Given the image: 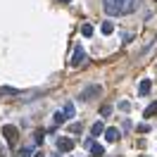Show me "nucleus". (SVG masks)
Segmentation results:
<instances>
[{"mask_svg":"<svg viewBox=\"0 0 157 157\" xmlns=\"http://www.w3.org/2000/svg\"><path fill=\"white\" fill-rule=\"evenodd\" d=\"M140 0H102V7L109 17H124L138 10Z\"/></svg>","mask_w":157,"mask_h":157,"instance_id":"nucleus-1","label":"nucleus"},{"mask_svg":"<svg viewBox=\"0 0 157 157\" xmlns=\"http://www.w3.org/2000/svg\"><path fill=\"white\" fill-rule=\"evenodd\" d=\"M100 93H102V86L93 83V86H88L86 90H81V93H78V100H81V102H88L93 95H100Z\"/></svg>","mask_w":157,"mask_h":157,"instance_id":"nucleus-2","label":"nucleus"},{"mask_svg":"<svg viewBox=\"0 0 157 157\" xmlns=\"http://www.w3.org/2000/svg\"><path fill=\"white\" fill-rule=\"evenodd\" d=\"M2 136H5V140H7L10 145H17L19 131H17V126H12V124H5V126H2Z\"/></svg>","mask_w":157,"mask_h":157,"instance_id":"nucleus-3","label":"nucleus"},{"mask_svg":"<svg viewBox=\"0 0 157 157\" xmlns=\"http://www.w3.org/2000/svg\"><path fill=\"white\" fill-rule=\"evenodd\" d=\"M74 147V140L71 138H57V150L59 152H69Z\"/></svg>","mask_w":157,"mask_h":157,"instance_id":"nucleus-4","label":"nucleus"},{"mask_svg":"<svg viewBox=\"0 0 157 157\" xmlns=\"http://www.w3.org/2000/svg\"><path fill=\"white\" fill-rule=\"evenodd\" d=\"M83 59H86L83 48H76V50H74V57H71V64H74V67H78V64H83Z\"/></svg>","mask_w":157,"mask_h":157,"instance_id":"nucleus-5","label":"nucleus"},{"mask_svg":"<svg viewBox=\"0 0 157 157\" xmlns=\"http://www.w3.org/2000/svg\"><path fill=\"white\" fill-rule=\"evenodd\" d=\"M105 138H107L109 143H117L119 138H121V133H119V128H114V126H109L107 131H105Z\"/></svg>","mask_w":157,"mask_h":157,"instance_id":"nucleus-6","label":"nucleus"},{"mask_svg":"<svg viewBox=\"0 0 157 157\" xmlns=\"http://www.w3.org/2000/svg\"><path fill=\"white\" fill-rule=\"evenodd\" d=\"M150 88H152V81H150V78H143V81H140V86H138V95H147Z\"/></svg>","mask_w":157,"mask_h":157,"instance_id":"nucleus-7","label":"nucleus"},{"mask_svg":"<svg viewBox=\"0 0 157 157\" xmlns=\"http://www.w3.org/2000/svg\"><path fill=\"white\" fill-rule=\"evenodd\" d=\"M90 155L93 157H102L105 155V147L100 145V143H90Z\"/></svg>","mask_w":157,"mask_h":157,"instance_id":"nucleus-8","label":"nucleus"},{"mask_svg":"<svg viewBox=\"0 0 157 157\" xmlns=\"http://www.w3.org/2000/svg\"><path fill=\"white\" fill-rule=\"evenodd\" d=\"M0 95H19V90L10 88V86H0Z\"/></svg>","mask_w":157,"mask_h":157,"instance_id":"nucleus-9","label":"nucleus"},{"mask_svg":"<svg viewBox=\"0 0 157 157\" xmlns=\"http://www.w3.org/2000/svg\"><path fill=\"white\" fill-rule=\"evenodd\" d=\"M105 131H107V128L102 126L100 121H95V124H93V128H90V133H93V136H100V133H105Z\"/></svg>","mask_w":157,"mask_h":157,"instance_id":"nucleus-10","label":"nucleus"},{"mask_svg":"<svg viewBox=\"0 0 157 157\" xmlns=\"http://www.w3.org/2000/svg\"><path fill=\"white\" fill-rule=\"evenodd\" d=\"M100 31H102L105 36H109V33L114 31V24H112V21H102V26H100Z\"/></svg>","mask_w":157,"mask_h":157,"instance_id":"nucleus-11","label":"nucleus"},{"mask_svg":"<svg viewBox=\"0 0 157 157\" xmlns=\"http://www.w3.org/2000/svg\"><path fill=\"white\" fill-rule=\"evenodd\" d=\"M81 36H86V38L93 36V24H83V26H81Z\"/></svg>","mask_w":157,"mask_h":157,"instance_id":"nucleus-12","label":"nucleus"},{"mask_svg":"<svg viewBox=\"0 0 157 157\" xmlns=\"http://www.w3.org/2000/svg\"><path fill=\"white\" fill-rule=\"evenodd\" d=\"M62 112H64V117H67V119H69V117H74V105H71V102H67Z\"/></svg>","mask_w":157,"mask_h":157,"instance_id":"nucleus-13","label":"nucleus"},{"mask_svg":"<svg viewBox=\"0 0 157 157\" xmlns=\"http://www.w3.org/2000/svg\"><path fill=\"white\" fill-rule=\"evenodd\" d=\"M67 117H64V112H55V124H64Z\"/></svg>","mask_w":157,"mask_h":157,"instance_id":"nucleus-14","label":"nucleus"},{"mask_svg":"<svg viewBox=\"0 0 157 157\" xmlns=\"http://www.w3.org/2000/svg\"><path fill=\"white\" fill-rule=\"evenodd\" d=\"M155 112H157V102H152V105H150V107L145 109V117H152Z\"/></svg>","mask_w":157,"mask_h":157,"instance_id":"nucleus-15","label":"nucleus"},{"mask_svg":"<svg viewBox=\"0 0 157 157\" xmlns=\"http://www.w3.org/2000/svg\"><path fill=\"white\" fill-rule=\"evenodd\" d=\"M136 131H138V133H147V131H150V126H147V124H138Z\"/></svg>","mask_w":157,"mask_h":157,"instance_id":"nucleus-16","label":"nucleus"},{"mask_svg":"<svg viewBox=\"0 0 157 157\" xmlns=\"http://www.w3.org/2000/svg\"><path fill=\"white\" fill-rule=\"evenodd\" d=\"M109 112H112V107H109V105H105V107L100 109V114H102V117H109Z\"/></svg>","mask_w":157,"mask_h":157,"instance_id":"nucleus-17","label":"nucleus"},{"mask_svg":"<svg viewBox=\"0 0 157 157\" xmlns=\"http://www.w3.org/2000/svg\"><path fill=\"white\" fill-rule=\"evenodd\" d=\"M69 131H71V133H78V131H81V124H71V126H69Z\"/></svg>","mask_w":157,"mask_h":157,"instance_id":"nucleus-18","label":"nucleus"},{"mask_svg":"<svg viewBox=\"0 0 157 157\" xmlns=\"http://www.w3.org/2000/svg\"><path fill=\"white\" fill-rule=\"evenodd\" d=\"M62 2H69V0H62Z\"/></svg>","mask_w":157,"mask_h":157,"instance_id":"nucleus-19","label":"nucleus"},{"mask_svg":"<svg viewBox=\"0 0 157 157\" xmlns=\"http://www.w3.org/2000/svg\"><path fill=\"white\" fill-rule=\"evenodd\" d=\"M140 157H147V155H140Z\"/></svg>","mask_w":157,"mask_h":157,"instance_id":"nucleus-20","label":"nucleus"}]
</instances>
